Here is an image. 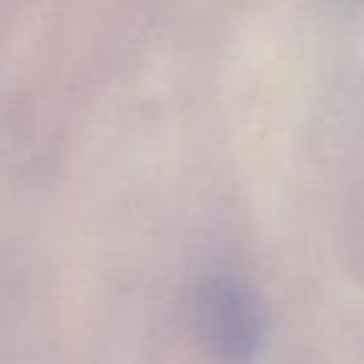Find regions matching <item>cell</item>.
<instances>
[{
    "label": "cell",
    "mask_w": 364,
    "mask_h": 364,
    "mask_svg": "<svg viewBox=\"0 0 364 364\" xmlns=\"http://www.w3.org/2000/svg\"><path fill=\"white\" fill-rule=\"evenodd\" d=\"M188 317L203 349L218 364H252L267 337V307L250 279L210 272L195 282Z\"/></svg>",
    "instance_id": "1"
}]
</instances>
